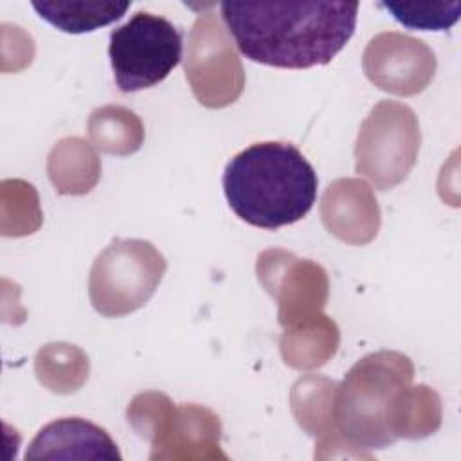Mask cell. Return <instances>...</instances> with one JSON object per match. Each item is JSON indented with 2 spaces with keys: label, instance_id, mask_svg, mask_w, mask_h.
I'll list each match as a JSON object with an SVG mask.
<instances>
[{
  "label": "cell",
  "instance_id": "cell-11",
  "mask_svg": "<svg viewBox=\"0 0 461 461\" xmlns=\"http://www.w3.org/2000/svg\"><path fill=\"white\" fill-rule=\"evenodd\" d=\"M94 142L110 153H131L140 146L142 128L135 113L124 108L106 106L95 110L90 119Z\"/></svg>",
  "mask_w": 461,
  "mask_h": 461
},
{
  "label": "cell",
  "instance_id": "cell-8",
  "mask_svg": "<svg viewBox=\"0 0 461 461\" xmlns=\"http://www.w3.org/2000/svg\"><path fill=\"white\" fill-rule=\"evenodd\" d=\"M364 67L380 88L414 94L429 83L436 59L423 41L400 32H382L369 41Z\"/></svg>",
  "mask_w": 461,
  "mask_h": 461
},
{
  "label": "cell",
  "instance_id": "cell-4",
  "mask_svg": "<svg viewBox=\"0 0 461 461\" xmlns=\"http://www.w3.org/2000/svg\"><path fill=\"white\" fill-rule=\"evenodd\" d=\"M108 56L115 83L130 94L164 81L182 58V34L164 16L137 11L110 32Z\"/></svg>",
  "mask_w": 461,
  "mask_h": 461
},
{
  "label": "cell",
  "instance_id": "cell-7",
  "mask_svg": "<svg viewBox=\"0 0 461 461\" xmlns=\"http://www.w3.org/2000/svg\"><path fill=\"white\" fill-rule=\"evenodd\" d=\"M185 74L200 103L225 106L241 92V65L214 13L196 18L189 34Z\"/></svg>",
  "mask_w": 461,
  "mask_h": 461
},
{
  "label": "cell",
  "instance_id": "cell-5",
  "mask_svg": "<svg viewBox=\"0 0 461 461\" xmlns=\"http://www.w3.org/2000/svg\"><path fill=\"white\" fill-rule=\"evenodd\" d=\"M166 259L142 240H115L94 261L90 299L97 312L119 317L142 306L155 292Z\"/></svg>",
  "mask_w": 461,
  "mask_h": 461
},
{
  "label": "cell",
  "instance_id": "cell-9",
  "mask_svg": "<svg viewBox=\"0 0 461 461\" xmlns=\"http://www.w3.org/2000/svg\"><path fill=\"white\" fill-rule=\"evenodd\" d=\"M117 445L104 429L83 418H61L45 425L32 439L25 459L86 457L121 459Z\"/></svg>",
  "mask_w": 461,
  "mask_h": 461
},
{
  "label": "cell",
  "instance_id": "cell-3",
  "mask_svg": "<svg viewBox=\"0 0 461 461\" xmlns=\"http://www.w3.org/2000/svg\"><path fill=\"white\" fill-rule=\"evenodd\" d=\"M412 373L411 360L396 351H378L358 360L335 393L339 429L371 448L393 443L402 436V411Z\"/></svg>",
  "mask_w": 461,
  "mask_h": 461
},
{
  "label": "cell",
  "instance_id": "cell-1",
  "mask_svg": "<svg viewBox=\"0 0 461 461\" xmlns=\"http://www.w3.org/2000/svg\"><path fill=\"white\" fill-rule=\"evenodd\" d=\"M240 52L277 68L330 63L357 25V2H221Z\"/></svg>",
  "mask_w": 461,
  "mask_h": 461
},
{
  "label": "cell",
  "instance_id": "cell-12",
  "mask_svg": "<svg viewBox=\"0 0 461 461\" xmlns=\"http://www.w3.org/2000/svg\"><path fill=\"white\" fill-rule=\"evenodd\" d=\"M391 16L409 29L447 31L459 18V2H382Z\"/></svg>",
  "mask_w": 461,
  "mask_h": 461
},
{
  "label": "cell",
  "instance_id": "cell-6",
  "mask_svg": "<svg viewBox=\"0 0 461 461\" xmlns=\"http://www.w3.org/2000/svg\"><path fill=\"white\" fill-rule=\"evenodd\" d=\"M420 131L414 113L398 103L382 101L364 122L357 142V169L380 189L405 178L414 164Z\"/></svg>",
  "mask_w": 461,
  "mask_h": 461
},
{
  "label": "cell",
  "instance_id": "cell-2",
  "mask_svg": "<svg viewBox=\"0 0 461 461\" xmlns=\"http://www.w3.org/2000/svg\"><path fill=\"white\" fill-rule=\"evenodd\" d=\"M317 184L313 166L288 142H256L223 171V191L236 216L270 230L303 220L313 207Z\"/></svg>",
  "mask_w": 461,
  "mask_h": 461
},
{
  "label": "cell",
  "instance_id": "cell-10",
  "mask_svg": "<svg viewBox=\"0 0 461 461\" xmlns=\"http://www.w3.org/2000/svg\"><path fill=\"white\" fill-rule=\"evenodd\" d=\"M40 18L63 32L81 34L104 27L130 9V2H97V0H68V2H32Z\"/></svg>",
  "mask_w": 461,
  "mask_h": 461
}]
</instances>
